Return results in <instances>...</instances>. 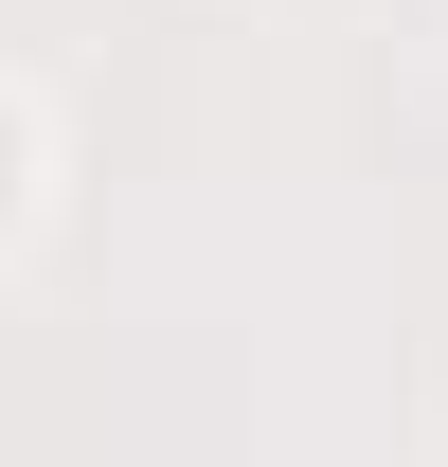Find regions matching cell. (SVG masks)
I'll use <instances>...</instances> for the list:
<instances>
[{
  "label": "cell",
  "mask_w": 448,
  "mask_h": 467,
  "mask_svg": "<svg viewBox=\"0 0 448 467\" xmlns=\"http://www.w3.org/2000/svg\"><path fill=\"white\" fill-rule=\"evenodd\" d=\"M0 216H18V126H0Z\"/></svg>",
  "instance_id": "1"
}]
</instances>
